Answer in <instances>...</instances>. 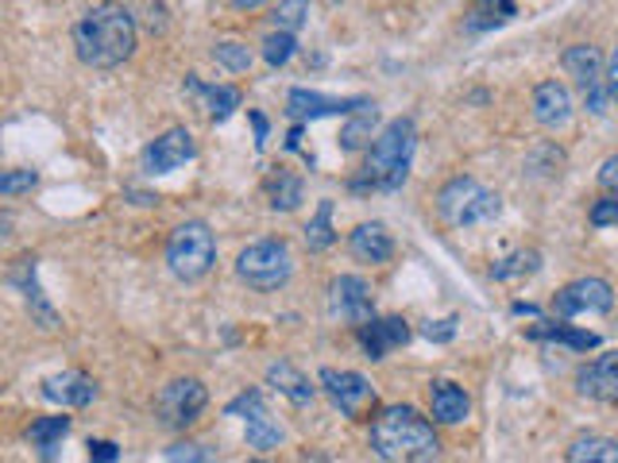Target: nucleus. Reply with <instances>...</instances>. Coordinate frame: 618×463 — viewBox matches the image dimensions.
Returning <instances> with one entry per match:
<instances>
[{
	"label": "nucleus",
	"instance_id": "a878e982",
	"mask_svg": "<svg viewBox=\"0 0 618 463\" xmlns=\"http://www.w3.org/2000/svg\"><path fill=\"white\" fill-rule=\"evenodd\" d=\"M514 15V0H475L472 12H468V28L472 31H488L499 28Z\"/></svg>",
	"mask_w": 618,
	"mask_h": 463
},
{
	"label": "nucleus",
	"instance_id": "a19ab883",
	"mask_svg": "<svg viewBox=\"0 0 618 463\" xmlns=\"http://www.w3.org/2000/svg\"><path fill=\"white\" fill-rule=\"evenodd\" d=\"M607 97H611V105L618 108V46L611 59H607Z\"/></svg>",
	"mask_w": 618,
	"mask_h": 463
},
{
	"label": "nucleus",
	"instance_id": "7ed1b4c3",
	"mask_svg": "<svg viewBox=\"0 0 618 463\" xmlns=\"http://www.w3.org/2000/svg\"><path fill=\"white\" fill-rule=\"evenodd\" d=\"M413 151H418V124L410 116L390 120L371 139V147H367L364 182H356V190H383V193L402 190V182L410 178Z\"/></svg>",
	"mask_w": 618,
	"mask_h": 463
},
{
	"label": "nucleus",
	"instance_id": "f3484780",
	"mask_svg": "<svg viewBox=\"0 0 618 463\" xmlns=\"http://www.w3.org/2000/svg\"><path fill=\"white\" fill-rule=\"evenodd\" d=\"M348 251H352V259H359V263L383 266V263H390V255H395V240H390V232L383 229L379 221L356 224V229L348 232Z\"/></svg>",
	"mask_w": 618,
	"mask_h": 463
},
{
	"label": "nucleus",
	"instance_id": "e433bc0d",
	"mask_svg": "<svg viewBox=\"0 0 618 463\" xmlns=\"http://www.w3.org/2000/svg\"><path fill=\"white\" fill-rule=\"evenodd\" d=\"M167 460H198V463H209L217 460L213 452H206L201 444H175V449H167Z\"/></svg>",
	"mask_w": 618,
	"mask_h": 463
},
{
	"label": "nucleus",
	"instance_id": "79ce46f5",
	"mask_svg": "<svg viewBox=\"0 0 618 463\" xmlns=\"http://www.w3.org/2000/svg\"><path fill=\"white\" fill-rule=\"evenodd\" d=\"M252 128H255V144H268V116H260V113H252Z\"/></svg>",
	"mask_w": 618,
	"mask_h": 463
},
{
	"label": "nucleus",
	"instance_id": "aec40b11",
	"mask_svg": "<svg viewBox=\"0 0 618 463\" xmlns=\"http://www.w3.org/2000/svg\"><path fill=\"white\" fill-rule=\"evenodd\" d=\"M268 382H271V387H275L283 398H291L294 406H310L313 394H317V387H313V382L298 371V367L286 364V359H279V364L268 367Z\"/></svg>",
	"mask_w": 618,
	"mask_h": 463
},
{
	"label": "nucleus",
	"instance_id": "6e6552de",
	"mask_svg": "<svg viewBox=\"0 0 618 463\" xmlns=\"http://www.w3.org/2000/svg\"><path fill=\"white\" fill-rule=\"evenodd\" d=\"M565 70L576 85H580L584 101L596 116L607 113V66H604V54L596 51L591 43H576L565 51Z\"/></svg>",
	"mask_w": 618,
	"mask_h": 463
},
{
	"label": "nucleus",
	"instance_id": "a211bd4d",
	"mask_svg": "<svg viewBox=\"0 0 618 463\" xmlns=\"http://www.w3.org/2000/svg\"><path fill=\"white\" fill-rule=\"evenodd\" d=\"M429 410H433V418L441 421V425H460V421H468V413H472V398H468L464 387H457V382L437 379V382H429Z\"/></svg>",
	"mask_w": 618,
	"mask_h": 463
},
{
	"label": "nucleus",
	"instance_id": "f257e3e1",
	"mask_svg": "<svg viewBox=\"0 0 618 463\" xmlns=\"http://www.w3.org/2000/svg\"><path fill=\"white\" fill-rule=\"evenodd\" d=\"M136 20L124 4H97L74 23V51L85 66L116 70L136 54Z\"/></svg>",
	"mask_w": 618,
	"mask_h": 463
},
{
	"label": "nucleus",
	"instance_id": "c03bdc74",
	"mask_svg": "<svg viewBox=\"0 0 618 463\" xmlns=\"http://www.w3.org/2000/svg\"><path fill=\"white\" fill-rule=\"evenodd\" d=\"M514 313H519V317H522V313H526V317H534V305H522V302H514Z\"/></svg>",
	"mask_w": 618,
	"mask_h": 463
},
{
	"label": "nucleus",
	"instance_id": "58836bf2",
	"mask_svg": "<svg viewBox=\"0 0 618 463\" xmlns=\"http://www.w3.org/2000/svg\"><path fill=\"white\" fill-rule=\"evenodd\" d=\"M599 186H604L607 193H618V155H611V159L599 167Z\"/></svg>",
	"mask_w": 618,
	"mask_h": 463
},
{
	"label": "nucleus",
	"instance_id": "1a4fd4ad",
	"mask_svg": "<svg viewBox=\"0 0 618 463\" xmlns=\"http://www.w3.org/2000/svg\"><path fill=\"white\" fill-rule=\"evenodd\" d=\"M328 317L352 328L367 325L375 317V297L367 278H359V274H336L328 282Z\"/></svg>",
	"mask_w": 618,
	"mask_h": 463
},
{
	"label": "nucleus",
	"instance_id": "20e7f679",
	"mask_svg": "<svg viewBox=\"0 0 618 463\" xmlns=\"http://www.w3.org/2000/svg\"><path fill=\"white\" fill-rule=\"evenodd\" d=\"M503 201H499L495 190H488L475 178H452L437 190V213H441L444 224L452 229H472V224H488L499 217Z\"/></svg>",
	"mask_w": 618,
	"mask_h": 463
},
{
	"label": "nucleus",
	"instance_id": "c9c22d12",
	"mask_svg": "<svg viewBox=\"0 0 618 463\" xmlns=\"http://www.w3.org/2000/svg\"><path fill=\"white\" fill-rule=\"evenodd\" d=\"M260 410H268L260 390H244L237 402H229V410H224V413H229V418H240V413H248V418H252V413H260Z\"/></svg>",
	"mask_w": 618,
	"mask_h": 463
},
{
	"label": "nucleus",
	"instance_id": "f704fd0d",
	"mask_svg": "<svg viewBox=\"0 0 618 463\" xmlns=\"http://www.w3.org/2000/svg\"><path fill=\"white\" fill-rule=\"evenodd\" d=\"M588 221H591V229H615V224H618V193L599 198L596 206H591Z\"/></svg>",
	"mask_w": 618,
	"mask_h": 463
},
{
	"label": "nucleus",
	"instance_id": "cd10ccee",
	"mask_svg": "<svg viewBox=\"0 0 618 463\" xmlns=\"http://www.w3.org/2000/svg\"><path fill=\"white\" fill-rule=\"evenodd\" d=\"M336 243V232H333V201H321L317 213H313V221L306 224V248L310 251H328Z\"/></svg>",
	"mask_w": 618,
	"mask_h": 463
},
{
	"label": "nucleus",
	"instance_id": "423d86ee",
	"mask_svg": "<svg viewBox=\"0 0 618 463\" xmlns=\"http://www.w3.org/2000/svg\"><path fill=\"white\" fill-rule=\"evenodd\" d=\"M217 263V240L206 221H186L167 240V266L178 282H201Z\"/></svg>",
	"mask_w": 618,
	"mask_h": 463
},
{
	"label": "nucleus",
	"instance_id": "bb28decb",
	"mask_svg": "<svg viewBox=\"0 0 618 463\" xmlns=\"http://www.w3.org/2000/svg\"><path fill=\"white\" fill-rule=\"evenodd\" d=\"M66 433H70V418H39L35 425L28 429V441L35 444L43 456H51Z\"/></svg>",
	"mask_w": 618,
	"mask_h": 463
},
{
	"label": "nucleus",
	"instance_id": "7c9ffc66",
	"mask_svg": "<svg viewBox=\"0 0 618 463\" xmlns=\"http://www.w3.org/2000/svg\"><path fill=\"white\" fill-rule=\"evenodd\" d=\"M294 51H298V39H294V31H271L268 39H263V59H268V66H286V62L294 59Z\"/></svg>",
	"mask_w": 618,
	"mask_h": 463
},
{
	"label": "nucleus",
	"instance_id": "c85d7f7f",
	"mask_svg": "<svg viewBox=\"0 0 618 463\" xmlns=\"http://www.w3.org/2000/svg\"><path fill=\"white\" fill-rule=\"evenodd\" d=\"M213 62L229 70V74H248V70H252V62H255V54L248 51L244 43H237V39H224V43L213 46Z\"/></svg>",
	"mask_w": 618,
	"mask_h": 463
},
{
	"label": "nucleus",
	"instance_id": "dca6fc26",
	"mask_svg": "<svg viewBox=\"0 0 618 463\" xmlns=\"http://www.w3.org/2000/svg\"><path fill=\"white\" fill-rule=\"evenodd\" d=\"M534 120L545 131H565L573 124V93L561 82H542L534 90Z\"/></svg>",
	"mask_w": 618,
	"mask_h": 463
},
{
	"label": "nucleus",
	"instance_id": "ddd939ff",
	"mask_svg": "<svg viewBox=\"0 0 618 463\" xmlns=\"http://www.w3.org/2000/svg\"><path fill=\"white\" fill-rule=\"evenodd\" d=\"M576 390L591 402L604 406H618V348L596 356L591 364H584L576 371Z\"/></svg>",
	"mask_w": 618,
	"mask_h": 463
},
{
	"label": "nucleus",
	"instance_id": "6ab92c4d",
	"mask_svg": "<svg viewBox=\"0 0 618 463\" xmlns=\"http://www.w3.org/2000/svg\"><path fill=\"white\" fill-rule=\"evenodd\" d=\"M43 394L51 398V402L70 406V410H82V406H90L93 398H97V382L82 371H62L43 382Z\"/></svg>",
	"mask_w": 618,
	"mask_h": 463
},
{
	"label": "nucleus",
	"instance_id": "9d476101",
	"mask_svg": "<svg viewBox=\"0 0 618 463\" xmlns=\"http://www.w3.org/2000/svg\"><path fill=\"white\" fill-rule=\"evenodd\" d=\"M317 382H321V390L333 398V406L344 413V418L367 421V413H371V406H375V390H371V382H367L364 375L325 367V371L317 375Z\"/></svg>",
	"mask_w": 618,
	"mask_h": 463
},
{
	"label": "nucleus",
	"instance_id": "b1692460",
	"mask_svg": "<svg viewBox=\"0 0 618 463\" xmlns=\"http://www.w3.org/2000/svg\"><path fill=\"white\" fill-rule=\"evenodd\" d=\"M283 425H279L275 418H271L268 410H260V413H252L248 418V449H255V452H275L279 444H283Z\"/></svg>",
	"mask_w": 618,
	"mask_h": 463
},
{
	"label": "nucleus",
	"instance_id": "2f4dec72",
	"mask_svg": "<svg viewBox=\"0 0 618 463\" xmlns=\"http://www.w3.org/2000/svg\"><path fill=\"white\" fill-rule=\"evenodd\" d=\"M537 271V251H519V255L503 259V263L491 266V278L506 282V278H519V274H530Z\"/></svg>",
	"mask_w": 618,
	"mask_h": 463
},
{
	"label": "nucleus",
	"instance_id": "9b49d317",
	"mask_svg": "<svg viewBox=\"0 0 618 463\" xmlns=\"http://www.w3.org/2000/svg\"><path fill=\"white\" fill-rule=\"evenodd\" d=\"M615 290L607 278H576L557 290L553 297V313L557 317H580V313H611Z\"/></svg>",
	"mask_w": 618,
	"mask_h": 463
},
{
	"label": "nucleus",
	"instance_id": "72a5a7b5",
	"mask_svg": "<svg viewBox=\"0 0 618 463\" xmlns=\"http://www.w3.org/2000/svg\"><path fill=\"white\" fill-rule=\"evenodd\" d=\"M371 120H375V105H367L364 113H359V120H352L348 128L341 131V147H344V151H356V147L364 144V136H371Z\"/></svg>",
	"mask_w": 618,
	"mask_h": 463
},
{
	"label": "nucleus",
	"instance_id": "4be33fe9",
	"mask_svg": "<svg viewBox=\"0 0 618 463\" xmlns=\"http://www.w3.org/2000/svg\"><path fill=\"white\" fill-rule=\"evenodd\" d=\"M526 336H530V340H557V344H568V348H576V351L599 348V336H596V333H580V328L557 325V320H537V325L530 328Z\"/></svg>",
	"mask_w": 618,
	"mask_h": 463
},
{
	"label": "nucleus",
	"instance_id": "2eb2a0df",
	"mask_svg": "<svg viewBox=\"0 0 618 463\" xmlns=\"http://www.w3.org/2000/svg\"><path fill=\"white\" fill-rule=\"evenodd\" d=\"M367 101L348 97V101H333V97H321L313 90H291L286 93V113L294 120H317V116H348V113H364Z\"/></svg>",
	"mask_w": 618,
	"mask_h": 463
},
{
	"label": "nucleus",
	"instance_id": "4468645a",
	"mask_svg": "<svg viewBox=\"0 0 618 463\" xmlns=\"http://www.w3.org/2000/svg\"><path fill=\"white\" fill-rule=\"evenodd\" d=\"M356 333H359V348H364L367 359H375V364L410 340V325H406L402 317H383V320L371 317L367 325H359Z\"/></svg>",
	"mask_w": 618,
	"mask_h": 463
},
{
	"label": "nucleus",
	"instance_id": "37998d69",
	"mask_svg": "<svg viewBox=\"0 0 618 463\" xmlns=\"http://www.w3.org/2000/svg\"><path fill=\"white\" fill-rule=\"evenodd\" d=\"M263 4H271V0H232V8H240V12H255Z\"/></svg>",
	"mask_w": 618,
	"mask_h": 463
},
{
	"label": "nucleus",
	"instance_id": "0eeeda50",
	"mask_svg": "<svg viewBox=\"0 0 618 463\" xmlns=\"http://www.w3.org/2000/svg\"><path fill=\"white\" fill-rule=\"evenodd\" d=\"M209 406V390L198 379H175L159 390L155 398V418L163 429H186L201 418V410Z\"/></svg>",
	"mask_w": 618,
	"mask_h": 463
},
{
	"label": "nucleus",
	"instance_id": "c756f323",
	"mask_svg": "<svg viewBox=\"0 0 618 463\" xmlns=\"http://www.w3.org/2000/svg\"><path fill=\"white\" fill-rule=\"evenodd\" d=\"M310 23V0H279V8L271 12V28L279 31H294L298 35Z\"/></svg>",
	"mask_w": 618,
	"mask_h": 463
},
{
	"label": "nucleus",
	"instance_id": "473e14b6",
	"mask_svg": "<svg viewBox=\"0 0 618 463\" xmlns=\"http://www.w3.org/2000/svg\"><path fill=\"white\" fill-rule=\"evenodd\" d=\"M39 186L35 170H4L0 175V198H20V193H31Z\"/></svg>",
	"mask_w": 618,
	"mask_h": 463
},
{
	"label": "nucleus",
	"instance_id": "412c9836",
	"mask_svg": "<svg viewBox=\"0 0 618 463\" xmlns=\"http://www.w3.org/2000/svg\"><path fill=\"white\" fill-rule=\"evenodd\" d=\"M186 90L198 93V97H206V108H209V120H229L232 113L240 108V90H232V85H201L198 77H186Z\"/></svg>",
	"mask_w": 618,
	"mask_h": 463
},
{
	"label": "nucleus",
	"instance_id": "393cba45",
	"mask_svg": "<svg viewBox=\"0 0 618 463\" xmlns=\"http://www.w3.org/2000/svg\"><path fill=\"white\" fill-rule=\"evenodd\" d=\"M268 198H271V209H275V213H294V209L302 206V178L286 175V170L271 175L268 178Z\"/></svg>",
	"mask_w": 618,
	"mask_h": 463
},
{
	"label": "nucleus",
	"instance_id": "39448f33",
	"mask_svg": "<svg viewBox=\"0 0 618 463\" xmlns=\"http://www.w3.org/2000/svg\"><path fill=\"white\" fill-rule=\"evenodd\" d=\"M294 274V251L286 240H255L248 243L237 255V278L244 286L271 294V290H283Z\"/></svg>",
	"mask_w": 618,
	"mask_h": 463
},
{
	"label": "nucleus",
	"instance_id": "4c0bfd02",
	"mask_svg": "<svg viewBox=\"0 0 618 463\" xmlns=\"http://www.w3.org/2000/svg\"><path fill=\"white\" fill-rule=\"evenodd\" d=\"M426 336H429V340H437V344H449L452 336H457V317H444V320H437V325L429 320Z\"/></svg>",
	"mask_w": 618,
	"mask_h": 463
},
{
	"label": "nucleus",
	"instance_id": "f03ea898",
	"mask_svg": "<svg viewBox=\"0 0 618 463\" xmlns=\"http://www.w3.org/2000/svg\"><path fill=\"white\" fill-rule=\"evenodd\" d=\"M371 452L387 463H426L441 456V441L418 410L387 406L371 421Z\"/></svg>",
	"mask_w": 618,
	"mask_h": 463
},
{
	"label": "nucleus",
	"instance_id": "5701e85b",
	"mask_svg": "<svg viewBox=\"0 0 618 463\" xmlns=\"http://www.w3.org/2000/svg\"><path fill=\"white\" fill-rule=\"evenodd\" d=\"M568 463H618V441L611 436H576L573 444H568Z\"/></svg>",
	"mask_w": 618,
	"mask_h": 463
},
{
	"label": "nucleus",
	"instance_id": "ea45409f",
	"mask_svg": "<svg viewBox=\"0 0 618 463\" xmlns=\"http://www.w3.org/2000/svg\"><path fill=\"white\" fill-rule=\"evenodd\" d=\"M90 460H105V463H113V460H121V449H116L113 441H90Z\"/></svg>",
	"mask_w": 618,
	"mask_h": 463
},
{
	"label": "nucleus",
	"instance_id": "f8f14e48",
	"mask_svg": "<svg viewBox=\"0 0 618 463\" xmlns=\"http://www.w3.org/2000/svg\"><path fill=\"white\" fill-rule=\"evenodd\" d=\"M193 155H198V144H193L190 128H170L144 151V170L147 175H170V170L186 167Z\"/></svg>",
	"mask_w": 618,
	"mask_h": 463
}]
</instances>
